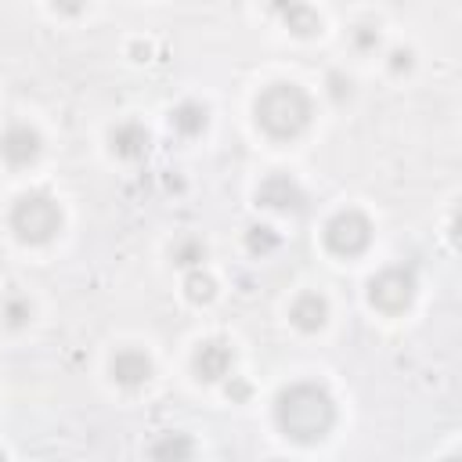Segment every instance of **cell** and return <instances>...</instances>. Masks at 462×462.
Wrapping results in <instances>:
<instances>
[{"instance_id": "14", "label": "cell", "mask_w": 462, "mask_h": 462, "mask_svg": "<svg viewBox=\"0 0 462 462\" xmlns=\"http://www.w3.org/2000/svg\"><path fill=\"white\" fill-rule=\"evenodd\" d=\"M282 18H285V25H289L296 36H310V32H318V25H321L318 11L307 7V4H289V7H282Z\"/></svg>"}, {"instance_id": "12", "label": "cell", "mask_w": 462, "mask_h": 462, "mask_svg": "<svg viewBox=\"0 0 462 462\" xmlns=\"http://www.w3.org/2000/svg\"><path fill=\"white\" fill-rule=\"evenodd\" d=\"M191 451H195L191 437L170 430V433H162V437L152 444V462H191Z\"/></svg>"}, {"instance_id": "4", "label": "cell", "mask_w": 462, "mask_h": 462, "mask_svg": "<svg viewBox=\"0 0 462 462\" xmlns=\"http://www.w3.org/2000/svg\"><path fill=\"white\" fill-rule=\"evenodd\" d=\"M368 242H372V224L357 209H343L325 224V245L336 256H357V253H365Z\"/></svg>"}, {"instance_id": "2", "label": "cell", "mask_w": 462, "mask_h": 462, "mask_svg": "<svg viewBox=\"0 0 462 462\" xmlns=\"http://www.w3.org/2000/svg\"><path fill=\"white\" fill-rule=\"evenodd\" d=\"M310 116H314V105H310L307 90L296 87V83H271L256 97V123L271 137H296V134H303Z\"/></svg>"}, {"instance_id": "5", "label": "cell", "mask_w": 462, "mask_h": 462, "mask_svg": "<svg viewBox=\"0 0 462 462\" xmlns=\"http://www.w3.org/2000/svg\"><path fill=\"white\" fill-rule=\"evenodd\" d=\"M368 300L383 314H401L415 300V274L404 267H386L368 282Z\"/></svg>"}, {"instance_id": "8", "label": "cell", "mask_w": 462, "mask_h": 462, "mask_svg": "<svg viewBox=\"0 0 462 462\" xmlns=\"http://www.w3.org/2000/svg\"><path fill=\"white\" fill-rule=\"evenodd\" d=\"M231 361H235V350L224 343V339H206L199 350H195V372L199 379H224L231 372Z\"/></svg>"}, {"instance_id": "10", "label": "cell", "mask_w": 462, "mask_h": 462, "mask_svg": "<svg viewBox=\"0 0 462 462\" xmlns=\"http://www.w3.org/2000/svg\"><path fill=\"white\" fill-rule=\"evenodd\" d=\"M289 318H292L296 328H303V332H318V328L325 325V318H328V303H325V296H318V292H303V296L292 303Z\"/></svg>"}, {"instance_id": "6", "label": "cell", "mask_w": 462, "mask_h": 462, "mask_svg": "<svg viewBox=\"0 0 462 462\" xmlns=\"http://www.w3.org/2000/svg\"><path fill=\"white\" fill-rule=\"evenodd\" d=\"M0 155L11 162V166H29L36 155H40V134L25 123H14L4 130L0 137Z\"/></svg>"}, {"instance_id": "3", "label": "cell", "mask_w": 462, "mask_h": 462, "mask_svg": "<svg viewBox=\"0 0 462 462\" xmlns=\"http://www.w3.org/2000/svg\"><path fill=\"white\" fill-rule=\"evenodd\" d=\"M11 231L29 242V245H43L61 231V209L47 191H29L14 202L11 209Z\"/></svg>"}, {"instance_id": "9", "label": "cell", "mask_w": 462, "mask_h": 462, "mask_svg": "<svg viewBox=\"0 0 462 462\" xmlns=\"http://www.w3.org/2000/svg\"><path fill=\"white\" fill-rule=\"evenodd\" d=\"M148 375H152V361H148L144 350H134V346L116 350V357H112V379L119 386H141V383H148Z\"/></svg>"}, {"instance_id": "16", "label": "cell", "mask_w": 462, "mask_h": 462, "mask_svg": "<svg viewBox=\"0 0 462 462\" xmlns=\"http://www.w3.org/2000/svg\"><path fill=\"white\" fill-rule=\"evenodd\" d=\"M202 256H206V245H202V238H180V242L173 245V260H177L180 267H195Z\"/></svg>"}, {"instance_id": "15", "label": "cell", "mask_w": 462, "mask_h": 462, "mask_svg": "<svg viewBox=\"0 0 462 462\" xmlns=\"http://www.w3.org/2000/svg\"><path fill=\"white\" fill-rule=\"evenodd\" d=\"M184 292H188V300H191V303H209L217 289H213V278H209V274L191 271V274H188V282H184Z\"/></svg>"}, {"instance_id": "17", "label": "cell", "mask_w": 462, "mask_h": 462, "mask_svg": "<svg viewBox=\"0 0 462 462\" xmlns=\"http://www.w3.org/2000/svg\"><path fill=\"white\" fill-rule=\"evenodd\" d=\"M245 245H249V253H267V249L278 245V235H274L271 227H249Z\"/></svg>"}, {"instance_id": "20", "label": "cell", "mask_w": 462, "mask_h": 462, "mask_svg": "<svg viewBox=\"0 0 462 462\" xmlns=\"http://www.w3.org/2000/svg\"><path fill=\"white\" fill-rule=\"evenodd\" d=\"M357 43H361V47H375V43H379V36H375L368 25H361V32H357Z\"/></svg>"}, {"instance_id": "11", "label": "cell", "mask_w": 462, "mask_h": 462, "mask_svg": "<svg viewBox=\"0 0 462 462\" xmlns=\"http://www.w3.org/2000/svg\"><path fill=\"white\" fill-rule=\"evenodd\" d=\"M112 152L123 159H137L148 152V130L141 123H119L112 130Z\"/></svg>"}, {"instance_id": "18", "label": "cell", "mask_w": 462, "mask_h": 462, "mask_svg": "<svg viewBox=\"0 0 462 462\" xmlns=\"http://www.w3.org/2000/svg\"><path fill=\"white\" fill-rule=\"evenodd\" d=\"M29 314H32V307L25 303V300H18V296H11L7 303H4V318H7V325H25L29 321Z\"/></svg>"}, {"instance_id": "19", "label": "cell", "mask_w": 462, "mask_h": 462, "mask_svg": "<svg viewBox=\"0 0 462 462\" xmlns=\"http://www.w3.org/2000/svg\"><path fill=\"white\" fill-rule=\"evenodd\" d=\"M390 69H393V72H401V69H411V51H393V61H390Z\"/></svg>"}, {"instance_id": "7", "label": "cell", "mask_w": 462, "mask_h": 462, "mask_svg": "<svg viewBox=\"0 0 462 462\" xmlns=\"http://www.w3.org/2000/svg\"><path fill=\"white\" fill-rule=\"evenodd\" d=\"M256 202L267 206V209H282V213H289V209H300V206H303V191H300V184H296L292 177H285V173H271V177L260 184Z\"/></svg>"}, {"instance_id": "13", "label": "cell", "mask_w": 462, "mask_h": 462, "mask_svg": "<svg viewBox=\"0 0 462 462\" xmlns=\"http://www.w3.org/2000/svg\"><path fill=\"white\" fill-rule=\"evenodd\" d=\"M170 126H173L177 134H184V137L202 134V126H206V105H199V101L177 105V108L170 112Z\"/></svg>"}, {"instance_id": "1", "label": "cell", "mask_w": 462, "mask_h": 462, "mask_svg": "<svg viewBox=\"0 0 462 462\" xmlns=\"http://www.w3.org/2000/svg\"><path fill=\"white\" fill-rule=\"evenodd\" d=\"M274 419H278L285 437H292L300 444H314V440H321L332 430L336 404H332L325 386H318V383H292L289 390L278 393Z\"/></svg>"}, {"instance_id": "21", "label": "cell", "mask_w": 462, "mask_h": 462, "mask_svg": "<svg viewBox=\"0 0 462 462\" xmlns=\"http://www.w3.org/2000/svg\"><path fill=\"white\" fill-rule=\"evenodd\" d=\"M0 462H7V458H4V451H0Z\"/></svg>"}, {"instance_id": "22", "label": "cell", "mask_w": 462, "mask_h": 462, "mask_svg": "<svg viewBox=\"0 0 462 462\" xmlns=\"http://www.w3.org/2000/svg\"><path fill=\"white\" fill-rule=\"evenodd\" d=\"M448 462H458V458H448Z\"/></svg>"}]
</instances>
